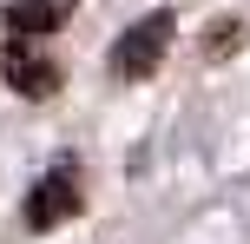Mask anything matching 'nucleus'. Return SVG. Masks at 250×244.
Here are the masks:
<instances>
[{
    "mask_svg": "<svg viewBox=\"0 0 250 244\" xmlns=\"http://www.w3.org/2000/svg\"><path fill=\"white\" fill-rule=\"evenodd\" d=\"M244 46V20H217L211 33H204V60H224V53Z\"/></svg>",
    "mask_w": 250,
    "mask_h": 244,
    "instance_id": "39448f33",
    "label": "nucleus"
},
{
    "mask_svg": "<svg viewBox=\"0 0 250 244\" xmlns=\"http://www.w3.org/2000/svg\"><path fill=\"white\" fill-rule=\"evenodd\" d=\"M79 205H86V192H79V165L60 158V165L26 192V231H53V224H66Z\"/></svg>",
    "mask_w": 250,
    "mask_h": 244,
    "instance_id": "7ed1b4c3",
    "label": "nucleus"
},
{
    "mask_svg": "<svg viewBox=\"0 0 250 244\" xmlns=\"http://www.w3.org/2000/svg\"><path fill=\"white\" fill-rule=\"evenodd\" d=\"M0 73H7V86L20 92V99H53V92L66 86L60 60H53V53H40L33 40H20V33L0 46Z\"/></svg>",
    "mask_w": 250,
    "mask_h": 244,
    "instance_id": "f03ea898",
    "label": "nucleus"
},
{
    "mask_svg": "<svg viewBox=\"0 0 250 244\" xmlns=\"http://www.w3.org/2000/svg\"><path fill=\"white\" fill-rule=\"evenodd\" d=\"M171 33H178V20L171 13H145V20H132L119 33V46H112V73L119 79H151L158 73V60H165V46H171Z\"/></svg>",
    "mask_w": 250,
    "mask_h": 244,
    "instance_id": "f257e3e1",
    "label": "nucleus"
},
{
    "mask_svg": "<svg viewBox=\"0 0 250 244\" xmlns=\"http://www.w3.org/2000/svg\"><path fill=\"white\" fill-rule=\"evenodd\" d=\"M73 7L79 0H7L0 13H7V26L20 40H40V33H60V26L73 20Z\"/></svg>",
    "mask_w": 250,
    "mask_h": 244,
    "instance_id": "20e7f679",
    "label": "nucleus"
}]
</instances>
